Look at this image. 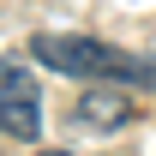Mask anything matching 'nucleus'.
<instances>
[{
	"mask_svg": "<svg viewBox=\"0 0 156 156\" xmlns=\"http://www.w3.org/2000/svg\"><path fill=\"white\" fill-rule=\"evenodd\" d=\"M30 54H36L48 72H66V78L156 84V60H150V54H126V48H114V42L72 36V30H36V36H30Z\"/></svg>",
	"mask_w": 156,
	"mask_h": 156,
	"instance_id": "obj_1",
	"label": "nucleus"
},
{
	"mask_svg": "<svg viewBox=\"0 0 156 156\" xmlns=\"http://www.w3.org/2000/svg\"><path fill=\"white\" fill-rule=\"evenodd\" d=\"M0 132L6 138H42V90L18 60H0Z\"/></svg>",
	"mask_w": 156,
	"mask_h": 156,
	"instance_id": "obj_2",
	"label": "nucleus"
},
{
	"mask_svg": "<svg viewBox=\"0 0 156 156\" xmlns=\"http://www.w3.org/2000/svg\"><path fill=\"white\" fill-rule=\"evenodd\" d=\"M72 120L90 126V132H120V126L132 120V96H126V90H96V78H90V90L78 96Z\"/></svg>",
	"mask_w": 156,
	"mask_h": 156,
	"instance_id": "obj_3",
	"label": "nucleus"
}]
</instances>
